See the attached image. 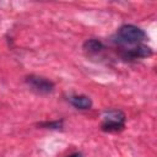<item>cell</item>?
<instances>
[{"label":"cell","mask_w":157,"mask_h":157,"mask_svg":"<svg viewBox=\"0 0 157 157\" xmlns=\"http://www.w3.org/2000/svg\"><path fill=\"white\" fill-rule=\"evenodd\" d=\"M26 82L31 90H33L34 92H37L39 94H48V93L53 92V90H54V83L50 80L42 77V76L31 75L26 78Z\"/></svg>","instance_id":"cell-3"},{"label":"cell","mask_w":157,"mask_h":157,"mask_svg":"<svg viewBox=\"0 0 157 157\" xmlns=\"http://www.w3.org/2000/svg\"><path fill=\"white\" fill-rule=\"evenodd\" d=\"M67 157H83V155L80 153V152H76V153H72V155H70V156H67Z\"/></svg>","instance_id":"cell-8"},{"label":"cell","mask_w":157,"mask_h":157,"mask_svg":"<svg viewBox=\"0 0 157 157\" xmlns=\"http://www.w3.org/2000/svg\"><path fill=\"white\" fill-rule=\"evenodd\" d=\"M70 103L76 108V109H81V110H86L90 109L92 107V101L90 97L83 96V94H78V96H71L69 98Z\"/></svg>","instance_id":"cell-4"},{"label":"cell","mask_w":157,"mask_h":157,"mask_svg":"<svg viewBox=\"0 0 157 157\" xmlns=\"http://www.w3.org/2000/svg\"><path fill=\"white\" fill-rule=\"evenodd\" d=\"M102 129L104 131H119L125 126V114L121 110H107L102 115Z\"/></svg>","instance_id":"cell-2"},{"label":"cell","mask_w":157,"mask_h":157,"mask_svg":"<svg viewBox=\"0 0 157 157\" xmlns=\"http://www.w3.org/2000/svg\"><path fill=\"white\" fill-rule=\"evenodd\" d=\"M83 49L88 53H98L99 50L103 49V44L101 40L92 38V39H87L83 43Z\"/></svg>","instance_id":"cell-6"},{"label":"cell","mask_w":157,"mask_h":157,"mask_svg":"<svg viewBox=\"0 0 157 157\" xmlns=\"http://www.w3.org/2000/svg\"><path fill=\"white\" fill-rule=\"evenodd\" d=\"M128 58H131V59H136V58H146V56H150L152 55V49L147 45H137L132 49H129L128 53H126Z\"/></svg>","instance_id":"cell-5"},{"label":"cell","mask_w":157,"mask_h":157,"mask_svg":"<svg viewBox=\"0 0 157 157\" xmlns=\"http://www.w3.org/2000/svg\"><path fill=\"white\" fill-rule=\"evenodd\" d=\"M42 126H45V128H50V129H60L63 126V120H56V121H49V123H43L40 124Z\"/></svg>","instance_id":"cell-7"},{"label":"cell","mask_w":157,"mask_h":157,"mask_svg":"<svg viewBox=\"0 0 157 157\" xmlns=\"http://www.w3.org/2000/svg\"><path fill=\"white\" fill-rule=\"evenodd\" d=\"M118 40L125 44H136L146 38V33L137 26L124 25L118 29Z\"/></svg>","instance_id":"cell-1"}]
</instances>
